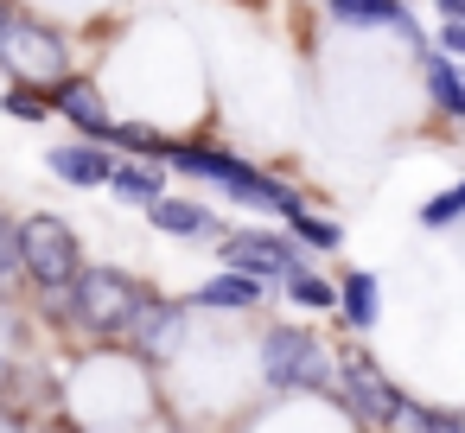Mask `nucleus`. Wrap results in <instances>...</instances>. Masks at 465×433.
I'll use <instances>...</instances> for the list:
<instances>
[{
    "instance_id": "9d476101",
    "label": "nucleus",
    "mask_w": 465,
    "mask_h": 433,
    "mask_svg": "<svg viewBox=\"0 0 465 433\" xmlns=\"http://www.w3.org/2000/svg\"><path fill=\"white\" fill-rule=\"evenodd\" d=\"M58 122H71L84 141H115V109L96 77H64L58 84Z\"/></svg>"
},
{
    "instance_id": "5701e85b",
    "label": "nucleus",
    "mask_w": 465,
    "mask_h": 433,
    "mask_svg": "<svg viewBox=\"0 0 465 433\" xmlns=\"http://www.w3.org/2000/svg\"><path fill=\"white\" fill-rule=\"evenodd\" d=\"M433 52H446V58H459V64H465V20H440Z\"/></svg>"
},
{
    "instance_id": "1a4fd4ad",
    "label": "nucleus",
    "mask_w": 465,
    "mask_h": 433,
    "mask_svg": "<svg viewBox=\"0 0 465 433\" xmlns=\"http://www.w3.org/2000/svg\"><path fill=\"white\" fill-rule=\"evenodd\" d=\"M45 166H52V179H64V185H77V192H103L109 179H115V166H122V153L109 147V141H58V147H45Z\"/></svg>"
},
{
    "instance_id": "f03ea898",
    "label": "nucleus",
    "mask_w": 465,
    "mask_h": 433,
    "mask_svg": "<svg viewBox=\"0 0 465 433\" xmlns=\"http://www.w3.org/2000/svg\"><path fill=\"white\" fill-rule=\"evenodd\" d=\"M160 293L147 287V280H134L128 268H109V261H96V268H84V280H77V293H71V325L77 331H90L96 344H115V338H128L134 325H141V312L153 306Z\"/></svg>"
},
{
    "instance_id": "dca6fc26",
    "label": "nucleus",
    "mask_w": 465,
    "mask_h": 433,
    "mask_svg": "<svg viewBox=\"0 0 465 433\" xmlns=\"http://www.w3.org/2000/svg\"><path fill=\"white\" fill-rule=\"evenodd\" d=\"M166 172H173V166H160V160H122L115 179H109V192H115L122 204H141V211H147V204L166 198Z\"/></svg>"
},
{
    "instance_id": "393cba45",
    "label": "nucleus",
    "mask_w": 465,
    "mask_h": 433,
    "mask_svg": "<svg viewBox=\"0 0 465 433\" xmlns=\"http://www.w3.org/2000/svg\"><path fill=\"white\" fill-rule=\"evenodd\" d=\"M0 433H26V427H20V414H7V408H0Z\"/></svg>"
},
{
    "instance_id": "ddd939ff",
    "label": "nucleus",
    "mask_w": 465,
    "mask_h": 433,
    "mask_svg": "<svg viewBox=\"0 0 465 433\" xmlns=\"http://www.w3.org/2000/svg\"><path fill=\"white\" fill-rule=\"evenodd\" d=\"M420 90H427L433 115H446V122H465V64H459V58H446V52H427V58H420Z\"/></svg>"
},
{
    "instance_id": "f3484780",
    "label": "nucleus",
    "mask_w": 465,
    "mask_h": 433,
    "mask_svg": "<svg viewBox=\"0 0 465 433\" xmlns=\"http://www.w3.org/2000/svg\"><path fill=\"white\" fill-rule=\"evenodd\" d=\"M109 147H115L122 160H160V166H166L179 141H173L166 128H153V122H115V141H109Z\"/></svg>"
},
{
    "instance_id": "39448f33",
    "label": "nucleus",
    "mask_w": 465,
    "mask_h": 433,
    "mask_svg": "<svg viewBox=\"0 0 465 433\" xmlns=\"http://www.w3.org/2000/svg\"><path fill=\"white\" fill-rule=\"evenodd\" d=\"M217 261H223V268H236V274H255V280L281 287L293 268H306V261H312V249H306L287 223H281V230L249 223V230H230V236L217 242Z\"/></svg>"
},
{
    "instance_id": "4468645a",
    "label": "nucleus",
    "mask_w": 465,
    "mask_h": 433,
    "mask_svg": "<svg viewBox=\"0 0 465 433\" xmlns=\"http://www.w3.org/2000/svg\"><path fill=\"white\" fill-rule=\"evenodd\" d=\"M262 293H268V280L223 268L217 280H204V287L192 293V306H204V312H249V306H262Z\"/></svg>"
},
{
    "instance_id": "423d86ee",
    "label": "nucleus",
    "mask_w": 465,
    "mask_h": 433,
    "mask_svg": "<svg viewBox=\"0 0 465 433\" xmlns=\"http://www.w3.org/2000/svg\"><path fill=\"white\" fill-rule=\"evenodd\" d=\"M7 64H14V77H26V84H52V90H58L64 77H77V71H71V39H64V26H45V20H33V14L14 20Z\"/></svg>"
},
{
    "instance_id": "6e6552de",
    "label": "nucleus",
    "mask_w": 465,
    "mask_h": 433,
    "mask_svg": "<svg viewBox=\"0 0 465 433\" xmlns=\"http://www.w3.org/2000/svg\"><path fill=\"white\" fill-rule=\"evenodd\" d=\"M325 20L331 26H351V33H395L414 58L433 52V33H420L408 0H325Z\"/></svg>"
},
{
    "instance_id": "4be33fe9",
    "label": "nucleus",
    "mask_w": 465,
    "mask_h": 433,
    "mask_svg": "<svg viewBox=\"0 0 465 433\" xmlns=\"http://www.w3.org/2000/svg\"><path fill=\"white\" fill-rule=\"evenodd\" d=\"M287 230H293V236H300L312 255H331V249L344 242V230H338L331 217H319V211H306V217H300V223H287Z\"/></svg>"
},
{
    "instance_id": "b1692460",
    "label": "nucleus",
    "mask_w": 465,
    "mask_h": 433,
    "mask_svg": "<svg viewBox=\"0 0 465 433\" xmlns=\"http://www.w3.org/2000/svg\"><path fill=\"white\" fill-rule=\"evenodd\" d=\"M14 20H20V7H14V0H0V84H14V64H7V39H14Z\"/></svg>"
},
{
    "instance_id": "6ab92c4d",
    "label": "nucleus",
    "mask_w": 465,
    "mask_h": 433,
    "mask_svg": "<svg viewBox=\"0 0 465 433\" xmlns=\"http://www.w3.org/2000/svg\"><path fill=\"white\" fill-rule=\"evenodd\" d=\"M281 293H287L300 312H338V280H325L312 261H306V268H293V274L281 280Z\"/></svg>"
},
{
    "instance_id": "412c9836",
    "label": "nucleus",
    "mask_w": 465,
    "mask_h": 433,
    "mask_svg": "<svg viewBox=\"0 0 465 433\" xmlns=\"http://www.w3.org/2000/svg\"><path fill=\"white\" fill-rule=\"evenodd\" d=\"M14 280H26V255H20V223L0 211V293H7Z\"/></svg>"
},
{
    "instance_id": "20e7f679",
    "label": "nucleus",
    "mask_w": 465,
    "mask_h": 433,
    "mask_svg": "<svg viewBox=\"0 0 465 433\" xmlns=\"http://www.w3.org/2000/svg\"><path fill=\"white\" fill-rule=\"evenodd\" d=\"M262 376L274 389H306V395H325L338 382V357L331 344L312 331V325H268L262 331Z\"/></svg>"
},
{
    "instance_id": "aec40b11",
    "label": "nucleus",
    "mask_w": 465,
    "mask_h": 433,
    "mask_svg": "<svg viewBox=\"0 0 465 433\" xmlns=\"http://www.w3.org/2000/svg\"><path fill=\"white\" fill-rule=\"evenodd\" d=\"M414 217H420V230H452V223H465V179H452L446 192H433Z\"/></svg>"
},
{
    "instance_id": "a878e982",
    "label": "nucleus",
    "mask_w": 465,
    "mask_h": 433,
    "mask_svg": "<svg viewBox=\"0 0 465 433\" xmlns=\"http://www.w3.org/2000/svg\"><path fill=\"white\" fill-rule=\"evenodd\" d=\"M0 115H7V84H0Z\"/></svg>"
},
{
    "instance_id": "f257e3e1",
    "label": "nucleus",
    "mask_w": 465,
    "mask_h": 433,
    "mask_svg": "<svg viewBox=\"0 0 465 433\" xmlns=\"http://www.w3.org/2000/svg\"><path fill=\"white\" fill-rule=\"evenodd\" d=\"M166 166L185 172V179H204V185H217L223 198H236V204H249V211H268V217H281V223H300V217L312 211L300 185L262 172L249 153H230V147H217V141H179Z\"/></svg>"
},
{
    "instance_id": "f8f14e48",
    "label": "nucleus",
    "mask_w": 465,
    "mask_h": 433,
    "mask_svg": "<svg viewBox=\"0 0 465 433\" xmlns=\"http://www.w3.org/2000/svg\"><path fill=\"white\" fill-rule=\"evenodd\" d=\"M185 306H192V300H153V306L141 312V325L128 331V344H134L141 357H173L179 338H185Z\"/></svg>"
},
{
    "instance_id": "2eb2a0df",
    "label": "nucleus",
    "mask_w": 465,
    "mask_h": 433,
    "mask_svg": "<svg viewBox=\"0 0 465 433\" xmlns=\"http://www.w3.org/2000/svg\"><path fill=\"white\" fill-rule=\"evenodd\" d=\"M338 319H344L351 331H370V325L382 319V287H376V274H363V268L338 274Z\"/></svg>"
},
{
    "instance_id": "9b49d317",
    "label": "nucleus",
    "mask_w": 465,
    "mask_h": 433,
    "mask_svg": "<svg viewBox=\"0 0 465 433\" xmlns=\"http://www.w3.org/2000/svg\"><path fill=\"white\" fill-rule=\"evenodd\" d=\"M147 223L160 230V236H179V242H198V236H230V223L211 211V204H198V198H179V192H166L160 204H147Z\"/></svg>"
},
{
    "instance_id": "0eeeda50",
    "label": "nucleus",
    "mask_w": 465,
    "mask_h": 433,
    "mask_svg": "<svg viewBox=\"0 0 465 433\" xmlns=\"http://www.w3.org/2000/svg\"><path fill=\"white\" fill-rule=\"evenodd\" d=\"M338 401H344L357 420L389 427V420H395V408H401V389L376 369V357H370V350H344V357H338Z\"/></svg>"
},
{
    "instance_id": "a211bd4d",
    "label": "nucleus",
    "mask_w": 465,
    "mask_h": 433,
    "mask_svg": "<svg viewBox=\"0 0 465 433\" xmlns=\"http://www.w3.org/2000/svg\"><path fill=\"white\" fill-rule=\"evenodd\" d=\"M7 115L45 128V122H58V90H52V84H26V77H14V84H7Z\"/></svg>"
},
{
    "instance_id": "bb28decb",
    "label": "nucleus",
    "mask_w": 465,
    "mask_h": 433,
    "mask_svg": "<svg viewBox=\"0 0 465 433\" xmlns=\"http://www.w3.org/2000/svg\"><path fill=\"white\" fill-rule=\"evenodd\" d=\"M408 7H414V0H408Z\"/></svg>"
},
{
    "instance_id": "7ed1b4c3",
    "label": "nucleus",
    "mask_w": 465,
    "mask_h": 433,
    "mask_svg": "<svg viewBox=\"0 0 465 433\" xmlns=\"http://www.w3.org/2000/svg\"><path fill=\"white\" fill-rule=\"evenodd\" d=\"M20 255H26V280L39 287V300H52V306H71V293H77V280H84V242H77V230L58 217V211H33V217H20Z\"/></svg>"
}]
</instances>
